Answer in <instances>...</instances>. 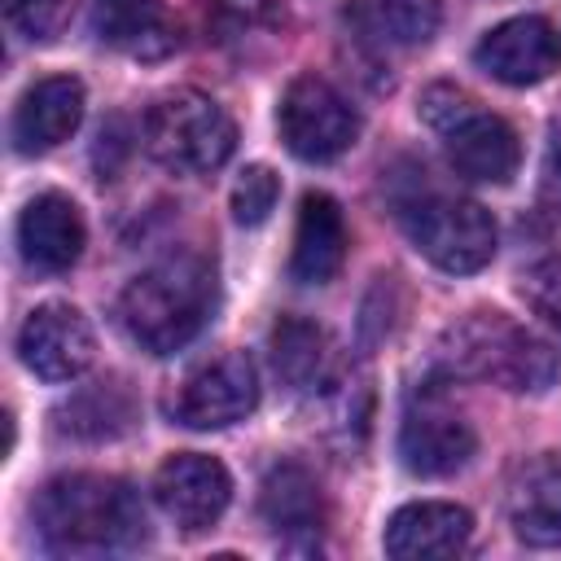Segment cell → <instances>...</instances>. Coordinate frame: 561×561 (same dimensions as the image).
I'll list each match as a JSON object with an SVG mask.
<instances>
[{"label":"cell","instance_id":"cell-1","mask_svg":"<svg viewBox=\"0 0 561 561\" xmlns=\"http://www.w3.org/2000/svg\"><path fill=\"white\" fill-rule=\"evenodd\" d=\"M44 548L66 557H105L131 552L149 535L140 491L127 478L110 473H61L44 482L31 504Z\"/></svg>","mask_w":561,"mask_h":561},{"label":"cell","instance_id":"cell-2","mask_svg":"<svg viewBox=\"0 0 561 561\" xmlns=\"http://www.w3.org/2000/svg\"><path fill=\"white\" fill-rule=\"evenodd\" d=\"M215 302V267L202 254H175L127 280V289L118 294V324L140 351L175 355L206 329Z\"/></svg>","mask_w":561,"mask_h":561},{"label":"cell","instance_id":"cell-3","mask_svg":"<svg viewBox=\"0 0 561 561\" xmlns=\"http://www.w3.org/2000/svg\"><path fill=\"white\" fill-rule=\"evenodd\" d=\"M434 359L447 377L491 381L504 390H548L557 377V351L504 311H469L447 324Z\"/></svg>","mask_w":561,"mask_h":561},{"label":"cell","instance_id":"cell-4","mask_svg":"<svg viewBox=\"0 0 561 561\" xmlns=\"http://www.w3.org/2000/svg\"><path fill=\"white\" fill-rule=\"evenodd\" d=\"M140 140L149 158L175 175H206L224 167L237 149V123L206 92L180 88L149 105L140 123Z\"/></svg>","mask_w":561,"mask_h":561},{"label":"cell","instance_id":"cell-5","mask_svg":"<svg viewBox=\"0 0 561 561\" xmlns=\"http://www.w3.org/2000/svg\"><path fill=\"white\" fill-rule=\"evenodd\" d=\"M408 241L443 272L469 276L491 263L495 254V219L465 197H416L399 210Z\"/></svg>","mask_w":561,"mask_h":561},{"label":"cell","instance_id":"cell-6","mask_svg":"<svg viewBox=\"0 0 561 561\" xmlns=\"http://www.w3.org/2000/svg\"><path fill=\"white\" fill-rule=\"evenodd\" d=\"M280 140L294 158L302 162H333L342 158L355 136H359V114L355 105L320 75H298L276 110Z\"/></svg>","mask_w":561,"mask_h":561},{"label":"cell","instance_id":"cell-7","mask_svg":"<svg viewBox=\"0 0 561 561\" xmlns=\"http://www.w3.org/2000/svg\"><path fill=\"white\" fill-rule=\"evenodd\" d=\"M259 403V373L245 351H224L197 373L184 377V386L171 399V416L188 430H224L254 412Z\"/></svg>","mask_w":561,"mask_h":561},{"label":"cell","instance_id":"cell-8","mask_svg":"<svg viewBox=\"0 0 561 561\" xmlns=\"http://www.w3.org/2000/svg\"><path fill=\"white\" fill-rule=\"evenodd\" d=\"M478 451L473 425L447 408L438 394H421L408 403L403 425H399V460L416 478H447L465 469Z\"/></svg>","mask_w":561,"mask_h":561},{"label":"cell","instance_id":"cell-9","mask_svg":"<svg viewBox=\"0 0 561 561\" xmlns=\"http://www.w3.org/2000/svg\"><path fill=\"white\" fill-rule=\"evenodd\" d=\"M96 355V333L70 302L35 307L18 329V359L44 381H75Z\"/></svg>","mask_w":561,"mask_h":561},{"label":"cell","instance_id":"cell-10","mask_svg":"<svg viewBox=\"0 0 561 561\" xmlns=\"http://www.w3.org/2000/svg\"><path fill=\"white\" fill-rule=\"evenodd\" d=\"M153 500L180 530H206L224 517L232 500V478L215 456L175 451L153 473Z\"/></svg>","mask_w":561,"mask_h":561},{"label":"cell","instance_id":"cell-11","mask_svg":"<svg viewBox=\"0 0 561 561\" xmlns=\"http://www.w3.org/2000/svg\"><path fill=\"white\" fill-rule=\"evenodd\" d=\"M473 61L495 83L530 88V83H543L552 70H561V35L552 31L548 18L522 13V18H508V22L491 26L478 39Z\"/></svg>","mask_w":561,"mask_h":561},{"label":"cell","instance_id":"cell-12","mask_svg":"<svg viewBox=\"0 0 561 561\" xmlns=\"http://www.w3.org/2000/svg\"><path fill=\"white\" fill-rule=\"evenodd\" d=\"M83 123V83L75 75H48L31 83L13 110V149L35 158L57 149Z\"/></svg>","mask_w":561,"mask_h":561},{"label":"cell","instance_id":"cell-13","mask_svg":"<svg viewBox=\"0 0 561 561\" xmlns=\"http://www.w3.org/2000/svg\"><path fill=\"white\" fill-rule=\"evenodd\" d=\"M469 539H473V513L451 500H416L386 522V552L399 561L456 557L469 548Z\"/></svg>","mask_w":561,"mask_h":561},{"label":"cell","instance_id":"cell-14","mask_svg":"<svg viewBox=\"0 0 561 561\" xmlns=\"http://www.w3.org/2000/svg\"><path fill=\"white\" fill-rule=\"evenodd\" d=\"M88 245V228L79 206L66 193H39L26 202L18 219V250L35 272H66L79 263Z\"/></svg>","mask_w":561,"mask_h":561},{"label":"cell","instance_id":"cell-15","mask_svg":"<svg viewBox=\"0 0 561 561\" xmlns=\"http://www.w3.org/2000/svg\"><path fill=\"white\" fill-rule=\"evenodd\" d=\"M443 149H447V162L465 180H478V184H508L522 167L517 131L486 110H473L456 127H447Z\"/></svg>","mask_w":561,"mask_h":561},{"label":"cell","instance_id":"cell-16","mask_svg":"<svg viewBox=\"0 0 561 561\" xmlns=\"http://www.w3.org/2000/svg\"><path fill=\"white\" fill-rule=\"evenodd\" d=\"M92 31L105 48L136 61H158L175 48L167 0H92Z\"/></svg>","mask_w":561,"mask_h":561},{"label":"cell","instance_id":"cell-17","mask_svg":"<svg viewBox=\"0 0 561 561\" xmlns=\"http://www.w3.org/2000/svg\"><path fill=\"white\" fill-rule=\"evenodd\" d=\"M342 259H346L342 206L329 193H307L302 206H298L289 276L298 285H324V280H333L342 272Z\"/></svg>","mask_w":561,"mask_h":561},{"label":"cell","instance_id":"cell-18","mask_svg":"<svg viewBox=\"0 0 561 561\" xmlns=\"http://www.w3.org/2000/svg\"><path fill=\"white\" fill-rule=\"evenodd\" d=\"M508 522L522 543L557 548L561 543V460L539 456L517 469L508 486Z\"/></svg>","mask_w":561,"mask_h":561},{"label":"cell","instance_id":"cell-19","mask_svg":"<svg viewBox=\"0 0 561 561\" xmlns=\"http://www.w3.org/2000/svg\"><path fill=\"white\" fill-rule=\"evenodd\" d=\"M346 22L364 44L377 48H416L438 35V0H351Z\"/></svg>","mask_w":561,"mask_h":561},{"label":"cell","instance_id":"cell-20","mask_svg":"<svg viewBox=\"0 0 561 561\" xmlns=\"http://www.w3.org/2000/svg\"><path fill=\"white\" fill-rule=\"evenodd\" d=\"M259 513L280 535H316L324 522V500L302 465H276L259 486Z\"/></svg>","mask_w":561,"mask_h":561},{"label":"cell","instance_id":"cell-21","mask_svg":"<svg viewBox=\"0 0 561 561\" xmlns=\"http://www.w3.org/2000/svg\"><path fill=\"white\" fill-rule=\"evenodd\" d=\"M131 394L118 386V381H96L88 390H79L70 403L57 408V430L70 434V438H118L131 430Z\"/></svg>","mask_w":561,"mask_h":561},{"label":"cell","instance_id":"cell-22","mask_svg":"<svg viewBox=\"0 0 561 561\" xmlns=\"http://www.w3.org/2000/svg\"><path fill=\"white\" fill-rule=\"evenodd\" d=\"M272 368L289 390H316L329 368V337L311 320L285 316L272 329Z\"/></svg>","mask_w":561,"mask_h":561},{"label":"cell","instance_id":"cell-23","mask_svg":"<svg viewBox=\"0 0 561 561\" xmlns=\"http://www.w3.org/2000/svg\"><path fill=\"white\" fill-rule=\"evenodd\" d=\"M276 197H280L276 171L263 167V162H254V167H245V171L237 175V184H232V219L245 224V228H254V224H263V219L276 210Z\"/></svg>","mask_w":561,"mask_h":561},{"label":"cell","instance_id":"cell-24","mask_svg":"<svg viewBox=\"0 0 561 561\" xmlns=\"http://www.w3.org/2000/svg\"><path fill=\"white\" fill-rule=\"evenodd\" d=\"M4 13H9V26L26 39H57L70 22V0H4Z\"/></svg>","mask_w":561,"mask_h":561},{"label":"cell","instance_id":"cell-25","mask_svg":"<svg viewBox=\"0 0 561 561\" xmlns=\"http://www.w3.org/2000/svg\"><path fill=\"white\" fill-rule=\"evenodd\" d=\"M517 289H522L526 307H530L543 324L561 329V254H548V259L530 263Z\"/></svg>","mask_w":561,"mask_h":561},{"label":"cell","instance_id":"cell-26","mask_svg":"<svg viewBox=\"0 0 561 561\" xmlns=\"http://www.w3.org/2000/svg\"><path fill=\"white\" fill-rule=\"evenodd\" d=\"M478 110V101L465 92V88H456V83H434V88H425L421 92V118L434 127V131H447V127H456L465 114H473Z\"/></svg>","mask_w":561,"mask_h":561},{"label":"cell","instance_id":"cell-27","mask_svg":"<svg viewBox=\"0 0 561 561\" xmlns=\"http://www.w3.org/2000/svg\"><path fill=\"white\" fill-rule=\"evenodd\" d=\"M210 9L232 26H259L272 18V0H210Z\"/></svg>","mask_w":561,"mask_h":561}]
</instances>
